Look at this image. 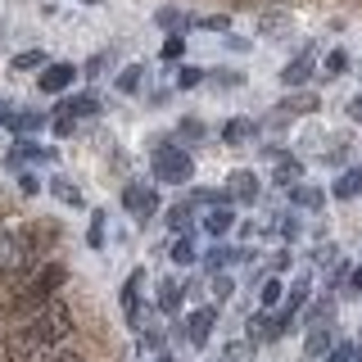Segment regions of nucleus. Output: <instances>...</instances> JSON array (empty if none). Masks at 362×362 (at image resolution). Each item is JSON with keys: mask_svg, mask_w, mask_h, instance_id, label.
<instances>
[{"mask_svg": "<svg viewBox=\"0 0 362 362\" xmlns=\"http://www.w3.org/2000/svg\"><path fill=\"white\" fill-rule=\"evenodd\" d=\"M349 118L362 122V95H358V100H349Z\"/></svg>", "mask_w": 362, "mask_h": 362, "instance_id": "41", "label": "nucleus"}, {"mask_svg": "<svg viewBox=\"0 0 362 362\" xmlns=\"http://www.w3.org/2000/svg\"><path fill=\"white\" fill-rule=\"evenodd\" d=\"M231 222H235V213L226 209V204H218V209L204 213V231H209V235H226V231H231Z\"/></svg>", "mask_w": 362, "mask_h": 362, "instance_id": "14", "label": "nucleus"}, {"mask_svg": "<svg viewBox=\"0 0 362 362\" xmlns=\"http://www.w3.org/2000/svg\"><path fill=\"white\" fill-rule=\"evenodd\" d=\"M50 362H86L82 354H59V358H50Z\"/></svg>", "mask_w": 362, "mask_h": 362, "instance_id": "43", "label": "nucleus"}, {"mask_svg": "<svg viewBox=\"0 0 362 362\" xmlns=\"http://www.w3.org/2000/svg\"><path fill=\"white\" fill-rule=\"evenodd\" d=\"M168 222H173L177 231H186V226H190V204H177V209L168 213Z\"/></svg>", "mask_w": 362, "mask_h": 362, "instance_id": "35", "label": "nucleus"}, {"mask_svg": "<svg viewBox=\"0 0 362 362\" xmlns=\"http://www.w3.org/2000/svg\"><path fill=\"white\" fill-rule=\"evenodd\" d=\"M326 362H362V349L354 344V339H344V344H331Z\"/></svg>", "mask_w": 362, "mask_h": 362, "instance_id": "24", "label": "nucleus"}, {"mask_svg": "<svg viewBox=\"0 0 362 362\" xmlns=\"http://www.w3.org/2000/svg\"><path fill=\"white\" fill-rule=\"evenodd\" d=\"M23 158H50V150H41V145H37V141H18V145H14V150H9V163H14V168H18V163H23Z\"/></svg>", "mask_w": 362, "mask_h": 362, "instance_id": "22", "label": "nucleus"}, {"mask_svg": "<svg viewBox=\"0 0 362 362\" xmlns=\"http://www.w3.org/2000/svg\"><path fill=\"white\" fill-rule=\"evenodd\" d=\"M82 5H95V0H82Z\"/></svg>", "mask_w": 362, "mask_h": 362, "instance_id": "45", "label": "nucleus"}, {"mask_svg": "<svg viewBox=\"0 0 362 362\" xmlns=\"http://www.w3.org/2000/svg\"><path fill=\"white\" fill-rule=\"evenodd\" d=\"M73 77H77V68H73V64H45V68H41V77H37V86L45 90V95H59V90L73 86Z\"/></svg>", "mask_w": 362, "mask_h": 362, "instance_id": "6", "label": "nucleus"}, {"mask_svg": "<svg viewBox=\"0 0 362 362\" xmlns=\"http://www.w3.org/2000/svg\"><path fill=\"white\" fill-rule=\"evenodd\" d=\"M344 68H349V54L344 50H331V54H326V77H339Z\"/></svg>", "mask_w": 362, "mask_h": 362, "instance_id": "31", "label": "nucleus"}, {"mask_svg": "<svg viewBox=\"0 0 362 362\" xmlns=\"http://www.w3.org/2000/svg\"><path fill=\"white\" fill-rule=\"evenodd\" d=\"M141 281H145V272H132L127 286H122V308H127V317H136V308H141Z\"/></svg>", "mask_w": 362, "mask_h": 362, "instance_id": "20", "label": "nucleus"}, {"mask_svg": "<svg viewBox=\"0 0 362 362\" xmlns=\"http://www.w3.org/2000/svg\"><path fill=\"white\" fill-rule=\"evenodd\" d=\"M213 322H218V313H213V308H195V313L186 317V339H190V344H204V339L213 335Z\"/></svg>", "mask_w": 362, "mask_h": 362, "instance_id": "10", "label": "nucleus"}, {"mask_svg": "<svg viewBox=\"0 0 362 362\" xmlns=\"http://www.w3.org/2000/svg\"><path fill=\"white\" fill-rule=\"evenodd\" d=\"M190 177H195V158L181 150V145H158V150H154V181L186 186Z\"/></svg>", "mask_w": 362, "mask_h": 362, "instance_id": "3", "label": "nucleus"}, {"mask_svg": "<svg viewBox=\"0 0 362 362\" xmlns=\"http://www.w3.org/2000/svg\"><path fill=\"white\" fill-rule=\"evenodd\" d=\"M158 28H168V32H181V28H186V18H181L177 9H158Z\"/></svg>", "mask_w": 362, "mask_h": 362, "instance_id": "33", "label": "nucleus"}, {"mask_svg": "<svg viewBox=\"0 0 362 362\" xmlns=\"http://www.w3.org/2000/svg\"><path fill=\"white\" fill-rule=\"evenodd\" d=\"M181 50H186V41H181V37H168L163 41V59H181Z\"/></svg>", "mask_w": 362, "mask_h": 362, "instance_id": "37", "label": "nucleus"}, {"mask_svg": "<svg viewBox=\"0 0 362 362\" xmlns=\"http://www.w3.org/2000/svg\"><path fill=\"white\" fill-rule=\"evenodd\" d=\"M158 362H173V358H158Z\"/></svg>", "mask_w": 362, "mask_h": 362, "instance_id": "46", "label": "nucleus"}, {"mask_svg": "<svg viewBox=\"0 0 362 362\" xmlns=\"http://www.w3.org/2000/svg\"><path fill=\"white\" fill-rule=\"evenodd\" d=\"M45 354H50V339L28 317H23V326H14L5 335V362H45Z\"/></svg>", "mask_w": 362, "mask_h": 362, "instance_id": "2", "label": "nucleus"}, {"mask_svg": "<svg viewBox=\"0 0 362 362\" xmlns=\"http://www.w3.org/2000/svg\"><path fill=\"white\" fill-rule=\"evenodd\" d=\"M235 258H245L240 249H231V245H218V249H209V258H204V263H209V272H222V267H231Z\"/></svg>", "mask_w": 362, "mask_h": 362, "instance_id": "21", "label": "nucleus"}, {"mask_svg": "<svg viewBox=\"0 0 362 362\" xmlns=\"http://www.w3.org/2000/svg\"><path fill=\"white\" fill-rule=\"evenodd\" d=\"M158 308H163V313L181 308V286H177V281H163V286H158Z\"/></svg>", "mask_w": 362, "mask_h": 362, "instance_id": "23", "label": "nucleus"}, {"mask_svg": "<svg viewBox=\"0 0 362 362\" xmlns=\"http://www.w3.org/2000/svg\"><path fill=\"white\" fill-rule=\"evenodd\" d=\"M354 290H362V267H358V272H354Z\"/></svg>", "mask_w": 362, "mask_h": 362, "instance_id": "44", "label": "nucleus"}, {"mask_svg": "<svg viewBox=\"0 0 362 362\" xmlns=\"http://www.w3.org/2000/svg\"><path fill=\"white\" fill-rule=\"evenodd\" d=\"M23 294V276H0V313H14Z\"/></svg>", "mask_w": 362, "mask_h": 362, "instance_id": "17", "label": "nucleus"}, {"mask_svg": "<svg viewBox=\"0 0 362 362\" xmlns=\"http://www.w3.org/2000/svg\"><path fill=\"white\" fill-rule=\"evenodd\" d=\"M14 73H28V68H45V54L41 50H23V54H14Z\"/></svg>", "mask_w": 362, "mask_h": 362, "instance_id": "25", "label": "nucleus"}, {"mask_svg": "<svg viewBox=\"0 0 362 362\" xmlns=\"http://www.w3.org/2000/svg\"><path fill=\"white\" fill-rule=\"evenodd\" d=\"M173 263H181V267L195 263V240H190V235H181V240L173 245Z\"/></svg>", "mask_w": 362, "mask_h": 362, "instance_id": "28", "label": "nucleus"}, {"mask_svg": "<svg viewBox=\"0 0 362 362\" xmlns=\"http://www.w3.org/2000/svg\"><path fill=\"white\" fill-rule=\"evenodd\" d=\"M136 86H141V64L122 68V77H118V90H136Z\"/></svg>", "mask_w": 362, "mask_h": 362, "instance_id": "34", "label": "nucleus"}, {"mask_svg": "<svg viewBox=\"0 0 362 362\" xmlns=\"http://www.w3.org/2000/svg\"><path fill=\"white\" fill-rule=\"evenodd\" d=\"M122 209H127L136 222L154 218V213H158V190L150 186V181H132V186L122 190Z\"/></svg>", "mask_w": 362, "mask_h": 362, "instance_id": "4", "label": "nucleus"}, {"mask_svg": "<svg viewBox=\"0 0 362 362\" xmlns=\"http://www.w3.org/2000/svg\"><path fill=\"white\" fill-rule=\"evenodd\" d=\"M272 181H276V186H294V181H303V163L294 154H272Z\"/></svg>", "mask_w": 362, "mask_h": 362, "instance_id": "9", "label": "nucleus"}, {"mask_svg": "<svg viewBox=\"0 0 362 362\" xmlns=\"http://www.w3.org/2000/svg\"><path fill=\"white\" fill-rule=\"evenodd\" d=\"M50 195H54V199H64V204H82L77 186H68V181H54V186H50Z\"/></svg>", "mask_w": 362, "mask_h": 362, "instance_id": "32", "label": "nucleus"}, {"mask_svg": "<svg viewBox=\"0 0 362 362\" xmlns=\"http://www.w3.org/2000/svg\"><path fill=\"white\" fill-rule=\"evenodd\" d=\"M226 195H231L235 204H254V199H258V177L249 173V168L231 173V177H226Z\"/></svg>", "mask_w": 362, "mask_h": 362, "instance_id": "8", "label": "nucleus"}, {"mask_svg": "<svg viewBox=\"0 0 362 362\" xmlns=\"http://www.w3.org/2000/svg\"><path fill=\"white\" fill-rule=\"evenodd\" d=\"M177 82H181V86H199V82H204V73H199V68H181Z\"/></svg>", "mask_w": 362, "mask_h": 362, "instance_id": "38", "label": "nucleus"}, {"mask_svg": "<svg viewBox=\"0 0 362 362\" xmlns=\"http://www.w3.org/2000/svg\"><path fill=\"white\" fill-rule=\"evenodd\" d=\"M18 186H23V195H37V190H41V186H37V177H32V173H23V181H18Z\"/></svg>", "mask_w": 362, "mask_h": 362, "instance_id": "40", "label": "nucleus"}, {"mask_svg": "<svg viewBox=\"0 0 362 362\" xmlns=\"http://www.w3.org/2000/svg\"><path fill=\"white\" fill-rule=\"evenodd\" d=\"M68 281V272H64V263H41V267H32L28 272V281H23V294H18V317H28V313H37V308H45V303L54 299V290H59Z\"/></svg>", "mask_w": 362, "mask_h": 362, "instance_id": "1", "label": "nucleus"}, {"mask_svg": "<svg viewBox=\"0 0 362 362\" xmlns=\"http://www.w3.org/2000/svg\"><path fill=\"white\" fill-rule=\"evenodd\" d=\"M281 331H286V317H272V313L249 317V339L254 344H272V339H281Z\"/></svg>", "mask_w": 362, "mask_h": 362, "instance_id": "7", "label": "nucleus"}, {"mask_svg": "<svg viewBox=\"0 0 362 362\" xmlns=\"http://www.w3.org/2000/svg\"><path fill=\"white\" fill-rule=\"evenodd\" d=\"M199 28H209V32H226V18H222V14H213V18H199Z\"/></svg>", "mask_w": 362, "mask_h": 362, "instance_id": "39", "label": "nucleus"}, {"mask_svg": "<svg viewBox=\"0 0 362 362\" xmlns=\"http://www.w3.org/2000/svg\"><path fill=\"white\" fill-rule=\"evenodd\" d=\"M249 358H254V339H235V344H226L222 362H249Z\"/></svg>", "mask_w": 362, "mask_h": 362, "instance_id": "26", "label": "nucleus"}, {"mask_svg": "<svg viewBox=\"0 0 362 362\" xmlns=\"http://www.w3.org/2000/svg\"><path fill=\"white\" fill-rule=\"evenodd\" d=\"M290 199L299 204V209H313V213L326 204V195H322V190H317V186H303V181H294V186H290Z\"/></svg>", "mask_w": 362, "mask_h": 362, "instance_id": "16", "label": "nucleus"}, {"mask_svg": "<svg viewBox=\"0 0 362 362\" xmlns=\"http://www.w3.org/2000/svg\"><path fill=\"white\" fill-rule=\"evenodd\" d=\"M90 113H100V100H95V95H73V100H64L59 113H54V132H73V122H77V118H90Z\"/></svg>", "mask_w": 362, "mask_h": 362, "instance_id": "5", "label": "nucleus"}, {"mask_svg": "<svg viewBox=\"0 0 362 362\" xmlns=\"http://www.w3.org/2000/svg\"><path fill=\"white\" fill-rule=\"evenodd\" d=\"M331 317H335V299H322V303L308 313V326H331Z\"/></svg>", "mask_w": 362, "mask_h": 362, "instance_id": "27", "label": "nucleus"}, {"mask_svg": "<svg viewBox=\"0 0 362 362\" xmlns=\"http://www.w3.org/2000/svg\"><path fill=\"white\" fill-rule=\"evenodd\" d=\"M354 195H362V168H349L335 181V199H354Z\"/></svg>", "mask_w": 362, "mask_h": 362, "instance_id": "18", "label": "nucleus"}, {"mask_svg": "<svg viewBox=\"0 0 362 362\" xmlns=\"http://www.w3.org/2000/svg\"><path fill=\"white\" fill-rule=\"evenodd\" d=\"M281 290H286V286H281L276 276H267V281H263V290H258V299H263V308H272V303L281 299Z\"/></svg>", "mask_w": 362, "mask_h": 362, "instance_id": "30", "label": "nucleus"}, {"mask_svg": "<svg viewBox=\"0 0 362 362\" xmlns=\"http://www.w3.org/2000/svg\"><path fill=\"white\" fill-rule=\"evenodd\" d=\"M231 294H235V281H231V276H222V272H218V276H213V299H218V303H226Z\"/></svg>", "mask_w": 362, "mask_h": 362, "instance_id": "29", "label": "nucleus"}, {"mask_svg": "<svg viewBox=\"0 0 362 362\" xmlns=\"http://www.w3.org/2000/svg\"><path fill=\"white\" fill-rule=\"evenodd\" d=\"M254 132H258V127H254L249 118H231V122L222 127V141H226V145H245V141H249Z\"/></svg>", "mask_w": 362, "mask_h": 362, "instance_id": "19", "label": "nucleus"}, {"mask_svg": "<svg viewBox=\"0 0 362 362\" xmlns=\"http://www.w3.org/2000/svg\"><path fill=\"white\" fill-rule=\"evenodd\" d=\"M86 240H90V245H105V213H95V222H90Z\"/></svg>", "mask_w": 362, "mask_h": 362, "instance_id": "36", "label": "nucleus"}, {"mask_svg": "<svg viewBox=\"0 0 362 362\" xmlns=\"http://www.w3.org/2000/svg\"><path fill=\"white\" fill-rule=\"evenodd\" d=\"M276 109L281 113H317V109H322V100H317L313 90H294V95H286Z\"/></svg>", "mask_w": 362, "mask_h": 362, "instance_id": "13", "label": "nucleus"}, {"mask_svg": "<svg viewBox=\"0 0 362 362\" xmlns=\"http://www.w3.org/2000/svg\"><path fill=\"white\" fill-rule=\"evenodd\" d=\"M5 127H9V132H18V136H32V132H41V127H45V113H37V109H14Z\"/></svg>", "mask_w": 362, "mask_h": 362, "instance_id": "11", "label": "nucleus"}, {"mask_svg": "<svg viewBox=\"0 0 362 362\" xmlns=\"http://www.w3.org/2000/svg\"><path fill=\"white\" fill-rule=\"evenodd\" d=\"M303 354H308V358H326V354H331V326H313L308 339H303Z\"/></svg>", "mask_w": 362, "mask_h": 362, "instance_id": "15", "label": "nucleus"}, {"mask_svg": "<svg viewBox=\"0 0 362 362\" xmlns=\"http://www.w3.org/2000/svg\"><path fill=\"white\" fill-rule=\"evenodd\" d=\"M9 113H14V109H9V100H0V127L9 122Z\"/></svg>", "mask_w": 362, "mask_h": 362, "instance_id": "42", "label": "nucleus"}, {"mask_svg": "<svg viewBox=\"0 0 362 362\" xmlns=\"http://www.w3.org/2000/svg\"><path fill=\"white\" fill-rule=\"evenodd\" d=\"M308 77H313V50H303L299 59H290V64H286V73H281V82H286V86H303Z\"/></svg>", "mask_w": 362, "mask_h": 362, "instance_id": "12", "label": "nucleus"}]
</instances>
